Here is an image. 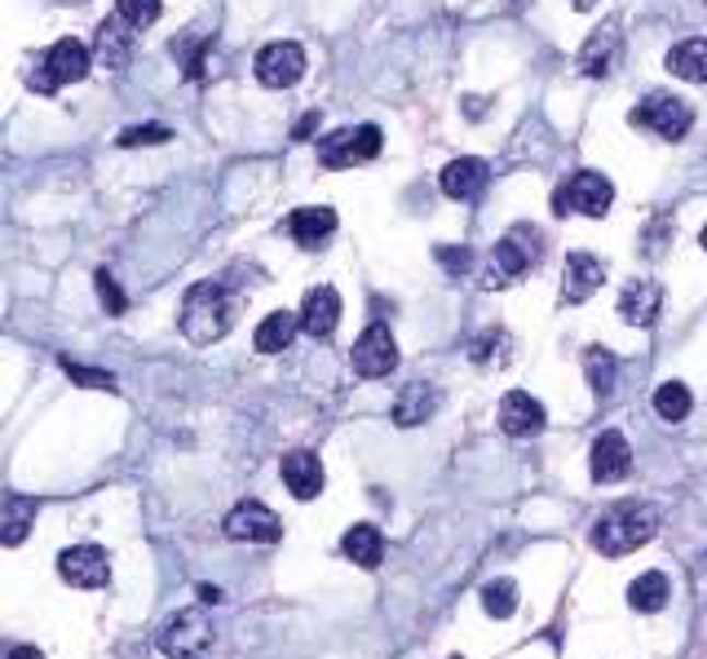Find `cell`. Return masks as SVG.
<instances>
[{"instance_id": "cell-1", "label": "cell", "mask_w": 707, "mask_h": 659, "mask_svg": "<svg viewBox=\"0 0 707 659\" xmlns=\"http://www.w3.org/2000/svg\"><path fill=\"white\" fill-rule=\"evenodd\" d=\"M659 531V509L646 505V500H624V505H611L598 527H593V548L606 558H624L633 548L650 544Z\"/></svg>"}, {"instance_id": "cell-2", "label": "cell", "mask_w": 707, "mask_h": 659, "mask_svg": "<svg viewBox=\"0 0 707 659\" xmlns=\"http://www.w3.org/2000/svg\"><path fill=\"white\" fill-rule=\"evenodd\" d=\"M177 323H182V333H186L190 346H212V342H221V337L230 333V323H234V297H230V288L217 284V279L195 284V288L186 292V301H182Z\"/></svg>"}, {"instance_id": "cell-3", "label": "cell", "mask_w": 707, "mask_h": 659, "mask_svg": "<svg viewBox=\"0 0 707 659\" xmlns=\"http://www.w3.org/2000/svg\"><path fill=\"white\" fill-rule=\"evenodd\" d=\"M212 646H217V628H212V615L199 611V606L177 611V615L160 628V650H164V659H208Z\"/></svg>"}, {"instance_id": "cell-4", "label": "cell", "mask_w": 707, "mask_h": 659, "mask_svg": "<svg viewBox=\"0 0 707 659\" xmlns=\"http://www.w3.org/2000/svg\"><path fill=\"white\" fill-rule=\"evenodd\" d=\"M628 120L637 129H650L663 142H681L694 129V106L685 97H676V93H650L641 106H633Z\"/></svg>"}, {"instance_id": "cell-5", "label": "cell", "mask_w": 707, "mask_h": 659, "mask_svg": "<svg viewBox=\"0 0 707 659\" xmlns=\"http://www.w3.org/2000/svg\"><path fill=\"white\" fill-rule=\"evenodd\" d=\"M89 67H93V49L67 36V41H58V45L45 49V58H40V67H36V76H32V89H36V93H58L62 84L84 80Z\"/></svg>"}, {"instance_id": "cell-6", "label": "cell", "mask_w": 707, "mask_h": 659, "mask_svg": "<svg viewBox=\"0 0 707 659\" xmlns=\"http://www.w3.org/2000/svg\"><path fill=\"white\" fill-rule=\"evenodd\" d=\"M611 204H615V186H611V177L606 173H598V169H579L570 182H561L557 186V195H553V212H583V217H606L611 212Z\"/></svg>"}, {"instance_id": "cell-7", "label": "cell", "mask_w": 707, "mask_h": 659, "mask_svg": "<svg viewBox=\"0 0 707 659\" xmlns=\"http://www.w3.org/2000/svg\"><path fill=\"white\" fill-rule=\"evenodd\" d=\"M381 155V129L376 125H345L318 142V164L323 169H354Z\"/></svg>"}, {"instance_id": "cell-8", "label": "cell", "mask_w": 707, "mask_h": 659, "mask_svg": "<svg viewBox=\"0 0 707 659\" xmlns=\"http://www.w3.org/2000/svg\"><path fill=\"white\" fill-rule=\"evenodd\" d=\"M58 576L71 589H106L111 585V558L97 544H71L58 554Z\"/></svg>"}, {"instance_id": "cell-9", "label": "cell", "mask_w": 707, "mask_h": 659, "mask_svg": "<svg viewBox=\"0 0 707 659\" xmlns=\"http://www.w3.org/2000/svg\"><path fill=\"white\" fill-rule=\"evenodd\" d=\"M349 363H354V372L359 377H368V381H376V377H390L394 368H398V346H394V333L385 323H372L368 333L354 342V355H349Z\"/></svg>"}, {"instance_id": "cell-10", "label": "cell", "mask_w": 707, "mask_h": 659, "mask_svg": "<svg viewBox=\"0 0 707 659\" xmlns=\"http://www.w3.org/2000/svg\"><path fill=\"white\" fill-rule=\"evenodd\" d=\"M225 535L230 540H248V544H275L283 535V522L262 500H240L225 513Z\"/></svg>"}, {"instance_id": "cell-11", "label": "cell", "mask_w": 707, "mask_h": 659, "mask_svg": "<svg viewBox=\"0 0 707 659\" xmlns=\"http://www.w3.org/2000/svg\"><path fill=\"white\" fill-rule=\"evenodd\" d=\"M540 248V244H535ZM535 248L526 244V227H518V231H509L500 244H496V253H491V266H487V288H505V284H518L531 266H535Z\"/></svg>"}, {"instance_id": "cell-12", "label": "cell", "mask_w": 707, "mask_h": 659, "mask_svg": "<svg viewBox=\"0 0 707 659\" xmlns=\"http://www.w3.org/2000/svg\"><path fill=\"white\" fill-rule=\"evenodd\" d=\"M305 76V49L297 41H270L257 54V80L266 89H292Z\"/></svg>"}, {"instance_id": "cell-13", "label": "cell", "mask_w": 707, "mask_h": 659, "mask_svg": "<svg viewBox=\"0 0 707 659\" xmlns=\"http://www.w3.org/2000/svg\"><path fill=\"white\" fill-rule=\"evenodd\" d=\"M438 182H442V195H447V199L468 204V199H478V195L487 190L491 169H487V160H478V155H460V160H451V164L442 169Z\"/></svg>"}, {"instance_id": "cell-14", "label": "cell", "mask_w": 707, "mask_h": 659, "mask_svg": "<svg viewBox=\"0 0 707 659\" xmlns=\"http://www.w3.org/2000/svg\"><path fill=\"white\" fill-rule=\"evenodd\" d=\"M336 323H340V297L336 288H310L305 301H301V333L314 337V342H332L336 333Z\"/></svg>"}, {"instance_id": "cell-15", "label": "cell", "mask_w": 707, "mask_h": 659, "mask_svg": "<svg viewBox=\"0 0 707 659\" xmlns=\"http://www.w3.org/2000/svg\"><path fill=\"white\" fill-rule=\"evenodd\" d=\"M602 284H606V266H602L593 253H570V257H566V270H561V301L583 305Z\"/></svg>"}, {"instance_id": "cell-16", "label": "cell", "mask_w": 707, "mask_h": 659, "mask_svg": "<svg viewBox=\"0 0 707 659\" xmlns=\"http://www.w3.org/2000/svg\"><path fill=\"white\" fill-rule=\"evenodd\" d=\"M544 403L535 398V394H526V390H509L505 394V403H500V429L509 433V438H531V433H540L544 429Z\"/></svg>"}, {"instance_id": "cell-17", "label": "cell", "mask_w": 707, "mask_h": 659, "mask_svg": "<svg viewBox=\"0 0 707 659\" xmlns=\"http://www.w3.org/2000/svg\"><path fill=\"white\" fill-rule=\"evenodd\" d=\"M628 470H633L628 438L619 429L598 433V443H593V478L598 483H619V478H628Z\"/></svg>"}, {"instance_id": "cell-18", "label": "cell", "mask_w": 707, "mask_h": 659, "mask_svg": "<svg viewBox=\"0 0 707 659\" xmlns=\"http://www.w3.org/2000/svg\"><path fill=\"white\" fill-rule=\"evenodd\" d=\"M93 58H97L106 71H120V67H129V58H134V27H129L120 14H111V19L97 27Z\"/></svg>"}, {"instance_id": "cell-19", "label": "cell", "mask_w": 707, "mask_h": 659, "mask_svg": "<svg viewBox=\"0 0 707 659\" xmlns=\"http://www.w3.org/2000/svg\"><path fill=\"white\" fill-rule=\"evenodd\" d=\"M659 310H663V288H659L654 279H633V284H624V292H619V319H624V323L650 327V323L659 319Z\"/></svg>"}, {"instance_id": "cell-20", "label": "cell", "mask_w": 707, "mask_h": 659, "mask_svg": "<svg viewBox=\"0 0 707 659\" xmlns=\"http://www.w3.org/2000/svg\"><path fill=\"white\" fill-rule=\"evenodd\" d=\"M283 231H288L301 248H318V244H327V240L336 235V212H332V208H323V204L297 208V212H288Z\"/></svg>"}, {"instance_id": "cell-21", "label": "cell", "mask_w": 707, "mask_h": 659, "mask_svg": "<svg viewBox=\"0 0 707 659\" xmlns=\"http://www.w3.org/2000/svg\"><path fill=\"white\" fill-rule=\"evenodd\" d=\"M279 474H283V487L297 500H314L323 492V461L314 452H288L283 465H279Z\"/></svg>"}, {"instance_id": "cell-22", "label": "cell", "mask_w": 707, "mask_h": 659, "mask_svg": "<svg viewBox=\"0 0 707 659\" xmlns=\"http://www.w3.org/2000/svg\"><path fill=\"white\" fill-rule=\"evenodd\" d=\"M663 67L676 76V80H689V84H707V36H689L681 45L668 49Z\"/></svg>"}, {"instance_id": "cell-23", "label": "cell", "mask_w": 707, "mask_h": 659, "mask_svg": "<svg viewBox=\"0 0 707 659\" xmlns=\"http://www.w3.org/2000/svg\"><path fill=\"white\" fill-rule=\"evenodd\" d=\"M340 554L354 563V567H381L385 558V535L372 527V522H359V527H349L345 540H340Z\"/></svg>"}, {"instance_id": "cell-24", "label": "cell", "mask_w": 707, "mask_h": 659, "mask_svg": "<svg viewBox=\"0 0 707 659\" xmlns=\"http://www.w3.org/2000/svg\"><path fill=\"white\" fill-rule=\"evenodd\" d=\"M433 407H438V390L429 381H412V385H403V394L394 403V425H403V429L425 425L433 416Z\"/></svg>"}, {"instance_id": "cell-25", "label": "cell", "mask_w": 707, "mask_h": 659, "mask_svg": "<svg viewBox=\"0 0 707 659\" xmlns=\"http://www.w3.org/2000/svg\"><path fill=\"white\" fill-rule=\"evenodd\" d=\"M297 327H301V314H292V310H275V314H266V319L257 323L253 346H257L262 355H279V350H288V346H292Z\"/></svg>"}, {"instance_id": "cell-26", "label": "cell", "mask_w": 707, "mask_h": 659, "mask_svg": "<svg viewBox=\"0 0 707 659\" xmlns=\"http://www.w3.org/2000/svg\"><path fill=\"white\" fill-rule=\"evenodd\" d=\"M615 49H619V23H606L602 32H593L588 36V45H583V54H579V71L583 76H606L611 71V58H615Z\"/></svg>"}, {"instance_id": "cell-27", "label": "cell", "mask_w": 707, "mask_h": 659, "mask_svg": "<svg viewBox=\"0 0 707 659\" xmlns=\"http://www.w3.org/2000/svg\"><path fill=\"white\" fill-rule=\"evenodd\" d=\"M668 576L663 571H646V576H637L633 585H628V606L633 611H641V615H654V611H663L668 606Z\"/></svg>"}, {"instance_id": "cell-28", "label": "cell", "mask_w": 707, "mask_h": 659, "mask_svg": "<svg viewBox=\"0 0 707 659\" xmlns=\"http://www.w3.org/2000/svg\"><path fill=\"white\" fill-rule=\"evenodd\" d=\"M689 407H694V394H689V385L685 381H663L659 390H654V412L663 416V420H685L689 416Z\"/></svg>"}, {"instance_id": "cell-29", "label": "cell", "mask_w": 707, "mask_h": 659, "mask_svg": "<svg viewBox=\"0 0 707 659\" xmlns=\"http://www.w3.org/2000/svg\"><path fill=\"white\" fill-rule=\"evenodd\" d=\"M32 522H36V500H27V496H10V509H5V527H0V540H5L10 548H14V544H23V540H27V531H32Z\"/></svg>"}, {"instance_id": "cell-30", "label": "cell", "mask_w": 707, "mask_h": 659, "mask_svg": "<svg viewBox=\"0 0 707 659\" xmlns=\"http://www.w3.org/2000/svg\"><path fill=\"white\" fill-rule=\"evenodd\" d=\"M583 372H588V385H593L598 394H611V385H615V355L602 350V346H588Z\"/></svg>"}, {"instance_id": "cell-31", "label": "cell", "mask_w": 707, "mask_h": 659, "mask_svg": "<svg viewBox=\"0 0 707 659\" xmlns=\"http://www.w3.org/2000/svg\"><path fill=\"white\" fill-rule=\"evenodd\" d=\"M483 611L491 615V620H509L513 611H518V585L513 580H491L487 589H483Z\"/></svg>"}, {"instance_id": "cell-32", "label": "cell", "mask_w": 707, "mask_h": 659, "mask_svg": "<svg viewBox=\"0 0 707 659\" xmlns=\"http://www.w3.org/2000/svg\"><path fill=\"white\" fill-rule=\"evenodd\" d=\"M115 14H120L134 32H147L164 14V0H115Z\"/></svg>"}, {"instance_id": "cell-33", "label": "cell", "mask_w": 707, "mask_h": 659, "mask_svg": "<svg viewBox=\"0 0 707 659\" xmlns=\"http://www.w3.org/2000/svg\"><path fill=\"white\" fill-rule=\"evenodd\" d=\"M62 372H67V381H76V385H84V390H115V377H111V372H93V368L71 363V359H62Z\"/></svg>"}, {"instance_id": "cell-34", "label": "cell", "mask_w": 707, "mask_h": 659, "mask_svg": "<svg viewBox=\"0 0 707 659\" xmlns=\"http://www.w3.org/2000/svg\"><path fill=\"white\" fill-rule=\"evenodd\" d=\"M97 297H102L106 314H125L129 310V301H125V292H120V284H115L111 270H97Z\"/></svg>"}, {"instance_id": "cell-35", "label": "cell", "mask_w": 707, "mask_h": 659, "mask_svg": "<svg viewBox=\"0 0 707 659\" xmlns=\"http://www.w3.org/2000/svg\"><path fill=\"white\" fill-rule=\"evenodd\" d=\"M173 134L160 129V125H142V129H125L120 134V147H155V142H169Z\"/></svg>"}, {"instance_id": "cell-36", "label": "cell", "mask_w": 707, "mask_h": 659, "mask_svg": "<svg viewBox=\"0 0 707 659\" xmlns=\"http://www.w3.org/2000/svg\"><path fill=\"white\" fill-rule=\"evenodd\" d=\"M468 257H474L468 248H438V262H442V270H447V275H464L468 266H474Z\"/></svg>"}, {"instance_id": "cell-37", "label": "cell", "mask_w": 707, "mask_h": 659, "mask_svg": "<svg viewBox=\"0 0 707 659\" xmlns=\"http://www.w3.org/2000/svg\"><path fill=\"white\" fill-rule=\"evenodd\" d=\"M5 659H45V655H40L36 646H14V650H10Z\"/></svg>"}, {"instance_id": "cell-38", "label": "cell", "mask_w": 707, "mask_h": 659, "mask_svg": "<svg viewBox=\"0 0 707 659\" xmlns=\"http://www.w3.org/2000/svg\"><path fill=\"white\" fill-rule=\"evenodd\" d=\"M314 125H318V112H310V116L297 125V138H310V134H314Z\"/></svg>"}, {"instance_id": "cell-39", "label": "cell", "mask_w": 707, "mask_h": 659, "mask_svg": "<svg viewBox=\"0 0 707 659\" xmlns=\"http://www.w3.org/2000/svg\"><path fill=\"white\" fill-rule=\"evenodd\" d=\"M199 598H204V602H217V598H221V589H212V585H204V589H199Z\"/></svg>"}, {"instance_id": "cell-40", "label": "cell", "mask_w": 707, "mask_h": 659, "mask_svg": "<svg viewBox=\"0 0 707 659\" xmlns=\"http://www.w3.org/2000/svg\"><path fill=\"white\" fill-rule=\"evenodd\" d=\"M593 5H598V0H575V10H583V14H588V10H593Z\"/></svg>"}, {"instance_id": "cell-41", "label": "cell", "mask_w": 707, "mask_h": 659, "mask_svg": "<svg viewBox=\"0 0 707 659\" xmlns=\"http://www.w3.org/2000/svg\"><path fill=\"white\" fill-rule=\"evenodd\" d=\"M698 244H703V248H707V227H703V235H698Z\"/></svg>"}, {"instance_id": "cell-42", "label": "cell", "mask_w": 707, "mask_h": 659, "mask_svg": "<svg viewBox=\"0 0 707 659\" xmlns=\"http://www.w3.org/2000/svg\"><path fill=\"white\" fill-rule=\"evenodd\" d=\"M703 567H707V558H703Z\"/></svg>"}]
</instances>
